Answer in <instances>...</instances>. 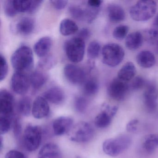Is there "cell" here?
<instances>
[{
    "instance_id": "2e32d148",
    "label": "cell",
    "mask_w": 158,
    "mask_h": 158,
    "mask_svg": "<svg viewBox=\"0 0 158 158\" xmlns=\"http://www.w3.org/2000/svg\"><path fill=\"white\" fill-rule=\"evenodd\" d=\"M43 98L48 101L54 104L62 103L65 98L63 90L57 86L52 87L47 89L43 94Z\"/></svg>"
},
{
    "instance_id": "8d00e7d4",
    "label": "cell",
    "mask_w": 158,
    "mask_h": 158,
    "mask_svg": "<svg viewBox=\"0 0 158 158\" xmlns=\"http://www.w3.org/2000/svg\"><path fill=\"white\" fill-rule=\"evenodd\" d=\"M100 10V8L91 7L88 5L85 8L86 19L85 21L88 23H91L96 19Z\"/></svg>"
},
{
    "instance_id": "4316f807",
    "label": "cell",
    "mask_w": 158,
    "mask_h": 158,
    "mask_svg": "<svg viewBox=\"0 0 158 158\" xmlns=\"http://www.w3.org/2000/svg\"><path fill=\"white\" fill-rule=\"evenodd\" d=\"M31 99L28 97H23L20 99L17 104L18 113L23 116H28L32 112Z\"/></svg>"
},
{
    "instance_id": "1f68e13d",
    "label": "cell",
    "mask_w": 158,
    "mask_h": 158,
    "mask_svg": "<svg viewBox=\"0 0 158 158\" xmlns=\"http://www.w3.org/2000/svg\"><path fill=\"white\" fill-rule=\"evenodd\" d=\"M56 60L51 55H47L42 57L38 62L39 68L42 70H49L52 68L56 64Z\"/></svg>"
},
{
    "instance_id": "5bb4252c",
    "label": "cell",
    "mask_w": 158,
    "mask_h": 158,
    "mask_svg": "<svg viewBox=\"0 0 158 158\" xmlns=\"http://www.w3.org/2000/svg\"><path fill=\"white\" fill-rule=\"evenodd\" d=\"M50 112V107L48 101L43 97H38L34 101L32 106V113L36 119L47 117Z\"/></svg>"
},
{
    "instance_id": "f546056e",
    "label": "cell",
    "mask_w": 158,
    "mask_h": 158,
    "mask_svg": "<svg viewBox=\"0 0 158 158\" xmlns=\"http://www.w3.org/2000/svg\"><path fill=\"white\" fill-rule=\"evenodd\" d=\"M144 38L149 44L158 46V27H153L144 31Z\"/></svg>"
},
{
    "instance_id": "6da1fadb",
    "label": "cell",
    "mask_w": 158,
    "mask_h": 158,
    "mask_svg": "<svg viewBox=\"0 0 158 158\" xmlns=\"http://www.w3.org/2000/svg\"><path fill=\"white\" fill-rule=\"evenodd\" d=\"M11 62L16 72L25 73L32 69L34 65L33 52L29 47L23 46L12 55Z\"/></svg>"
},
{
    "instance_id": "d6a6232c",
    "label": "cell",
    "mask_w": 158,
    "mask_h": 158,
    "mask_svg": "<svg viewBox=\"0 0 158 158\" xmlns=\"http://www.w3.org/2000/svg\"><path fill=\"white\" fill-rule=\"evenodd\" d=\"M101 51V46L97 41L90 42L87 48L88 57L90 60H94L98 57Z\"/></svg>"
},
{
    "instance_id": "c3c4849f",
    "label": "cell",
    "mask_w": 158,
    "mask_h": 158,
    "mask_svg": "<svg viewBox=\"0 0 158 158\" xmlns=\"http://www.w3.org/2000/svg\"><path fill=\"white\" fill-rule=\"evenodd\" d=\"M81 158V157H79V156H75V157H74V158Z\"/></svg>"
},
{
    "instance_id": "44dd1931",
    "label": "cell",
    "mask_w": 158,
    "mask_h": 158,
    "mask_svg": "<svg viewBox=\"0 0 158 158\" xmlns=\"http://www.w3.org/2000/svg\"><path fill=\"white\" fill-rule=\"evenodd\" d=\"M107 12L110 21L113 23H120L125 18L124 10L118 4H110L107 8Z\"/></svg>"
},
{
    "instance_id": "52a82bcc",
    "label": "cell",
    "mask_w": 158,
    "mask_h": 158,
    "mask_svg": "<svg viewBox=\"0 0 158 158\" xmlns=\"http://www.w3.org/2000/svg\"><path fill=\"white\" fill-rule=\"evenodd\" d=\"M85 48V40L78 37L69 40L64 44L66 56L73 63H79L83 60Z\"/></svg>"
},
{
    "instance_id": "7a4b0ae2",
    "label": "cell",
    "mask_w": 158,
    "mask_h": 158,
    "mask_svg": "<svg viewBox=\"0 0 158 158\" xmlns=\"http://www.w3.org/2000/svg\"><path fill=\"white\" fill-rule=\"evenodd\" d=\"M157 3L152 0L139 1L131 7L130 16L136 22H145L152 18L157 11Z\"/></svg>"
},
{
    "instance_id": "f1b7e54d",
    "label": "cell",
    "mask_w": 158,
    "mask_h": 158,
    "mask_svg": "<svg viewBox=\"0 0 158 158\" xmlns=\"http://www.w3.org/2000/svg\"><path fill=\"white\" fill-rule=\"evenodd\" d=\"M99 84L95 78H90L85 82L83 90L87 96H92L98 93Z\"/></svg>"
},
{
    "instance_id": "ab89813d",
    "label": "cell",
    "mask_w": 158,
    "mask_h": 158,
    "mask_svg": "<svg viewBox=\"0 0 158 158\" xmlns=\"http://www.w3.org/2000/svg\"><path fill=\"white\" fill-rule=\"evenodd\" d=\"M146 84V81L143 77L138 76L132 79L129 85L130 89L136 90L142 88Z\"/></svg>"
},
{
    "instance_id": "d590c367",
    "label": "cell",
    "mask_w": 158,
    "mask_h": 158,
    "mask_svg": "<svg viewBox=\"0 0 158 158\" xmlns=\"http://www.w3.org/2000/svg\"><path fill=\"white\" fill-rule=\"evenodd\" d=\"M11 117L0 115V134L1 135L9 132L11 126Z\"/></svg>"
},
{
    "instance_id": "d6986e66",
    "label": "cell",
    "mask_w": 158,
    "mask_h": 158,
    "mask_svg": "<svg viewBox=\"0 0 158 158\" xmlns=\"http://www.w3.org/2000/svg\"><path fill=\"white\" fill-rule=\"evenodd\" d=\"M137 63L143 68H151L156 63V58L154 54L149 51H142L137 55Z\"/></svg>"
},
{
    "instance_id": "f6af8a7d",
    "label": "cell",
    "mask_w": 158,
    "mask_h": 158,
    "mask_svg": "<svg viewBox=\"0 0 158 158\" xmlns=\"http://www.w3.org/2000/svg\"><path fill=\"white\" fill-rule=\"evenodd\" d=\"M90 32L88 29L86 28H83L79 31L78 33V37L82 39L83 40L88 38L90 36Z\"/></svg>"
},
{
    "instance_id": "836d02e7",
    "label": "cell",
    "mask_w": 158,
    "mask_h": 158,
    "mask_svg": "<svg viewBox=\"0 0 158 158\" xmlns=\"http://www.w3.org/2000/svg\"><path fill=\"white\" fill-rule=\"evenodd\" d=\"M128 30L129 27L127 26L124 25L118 26L114 29L113 36L117 40H123L127 35Z\"/></svg>"
},
{
    "instance_id": "8fae6325",
    "label": "cell",
    "mask_w": 158,
    "mask_h": 158,
    "mask_svg": "<svg viewBox=\"0 0 158 158\" xmlns=\"http://www.w3.org/2000/svg\"><path fill=\"white\" fill-rule=\"evenodd\" d=\"M30 85L29 77L25 73L16 72L13 75L11 79V86L16 94L22 95L26 94Z\"/></svg>"
},
{
    "instance_id": "7402d4cb",
    "label": "cell",
    "mask_w": 158,
    "mask_h": 158,
    "mask_svg": "<svg viewBox=\"0 0 158 158\" xmlns=\"http://www.w3.org/2000/svg\"><path fill=\"white\" fill-rule=\"evenodd\" d=\"M136 73V69L134 64L131 62H127L119 70L117 77L124 82H127L134 78Z\"/></svg>"
},
{
    "instance_id": "5b68a950",
    "label": "cell",
    "mask_w": 158,
    "mask_h": 158,
    "mask_svg": "<svg viewBox=\"0 0 158 158\" xmlns=\"http://www.w3.org/2000/svg\"><path fill=\"white\" fill-rule=\"evenodd\" d=\"M67 134L72 141L83 143L88 142L93 138L94 130L88 123L80 122L73 126Z\"/></svg>"
},
{
    "instance_id": "30bf717a",
    "label": "cell",
    "mask_w": 158,
    "mask_h": 158,
    "mask_svg": "<svg viewBox=\"0 0 158 158\" xmlns=\"http://www.w3.org/2000/svg\"><path fill=\"white\" fill-rule=\"evenodd\" d=\"M158 96V90L155 84L152 82L147 83L143 98L144 105L149 112L152 113L156 110Z\"/></svg>"
},
{
    "instance_id": "9a60e30c",
    "label": "cell",
    "mask_w": 158,
    "mask_h": 158,
    "mask_svg": "<svg viewBox=\"0 0 158 158\" xmlns=\"http://www.w3.org/2000/svg\"><path fill=\"white\" fill-rule=\"evenodd\" d=\"M73 120L68 116H60L55 119L52 123L54 135L60 136L68 133L73 126Z\"/></svg>"
},
{
    "instance_id": "8992f818",
    "label": "cell",
    "mask_w": 158,
    "mask_h": 158,
    "mask_svg": "<svg viewBox=\"0 0 158 158\" xmlns=\"http://www.w3.org/2000/svg\"><path fill=\"white\" fill-rule=\"evenodd\" d=\"M42 136V131L40 127L28 125L23 135V142L26 149L29 152L36 150L40 146Z\"/></svg>"
},
{
    "instance_id": "3957f363",
    "label": "cell",
    "mask_w": 158,
    "mask_h": 158,
    "mask_svg": "<svg viewBox=\"0 0 158 158\" xmlns=\"http://www.w3.org/2000/svg\"><path fill=\"white\" fill-rule=\"evenodd\" d=\"M132 139L126 135L109 139L103 142L102 149L107 155L116 157L125 151L131 146Z\"/></svg>"
},
{
    "instance_id": "ffe728a7",
    "label": "cell",
    "mask_w": 158,
    "mask_h": 158,
    "mask_svg": "<svg viewBox=\"0 0 158 158\" xmlns=\"http://www.w3.org/2000/svg\"><path fill=\"white\" fill-rule=\"evenodd\" d=\"M35 26V22L33 18L29 17H23L16 25V30L20 34L24 35L32 33Z\"/></svg>"
},
{
    "instance_id": "60d3db41",
    "label": "cell",
    "mask_w": 158,
    "mask_h": 158,
    "mask_svg": "<svg viewBox=\"0 0 158 158\" xmlns=\"http://www.w3.org/2000/svg\"><path fill=\"white\" fill-rule=\"evenodd\" d=\"M0 64H1L0 80L2 81L6 78L8 73V65L7 61L5 57L2 54L0 55Z\"/></svg>"
},
{
    "instance_id": "f35d334b",
    "label": "cell",
    "mask_w": 158,
    "mask_h": 158,
    "mask_svg": "<svg viewBox=\"0 0 158 158\" xmlns=\"http://www.w3.org/2000/svg\"><path fill=\"white\" fill-rule=\"evenodd\" d=\"M3 9L5 14L9 17H13L17 14L13 4V0L5 1L3 4Z\"/></svg>"
},
{
    "instance_id": "9c48e42d",
    "label": "cell",
    "mask_w": 158,
    "mask_h": 158,
    "mask_svg": "<svg viewBox=\"0 0 158 158\" xmlns=\"http://www.w3.org/2000/svg\"><path fill=\"white\" fill-rule=\"evenodd\" d=\"M64 73L65 78L73 85H81L85 82V72L77 65L71 64H66L64 69Z\"/></svg>"
},
{
    "instance_id": "ac0fdd59",
    "label": "cell",
    "mask_w": 158,
    "mask_h": 158,
    "mask_svg": "<svg viewBox=\"0 0 158 158\" xmlns=\"http://www.w3.org/2000/svg\"><path fill=\"white\" fill-rule=\"evenodd\" d=\"M59 146L53 143H48L40 149L37 158H61Z\"/></svg>"
},
{
    "instance_id": "e575fe53",
    "label": "cell",
    "mask_w": 158,
    "mask_h": 158,
    "mask_svg": "<svg viewBox=\"0 0 158 158\" xmlns=\"http://www.w3.org/2000/svg\"><path fill=\"white\" fill-rule=\"evenodd\" d=\"M88 106V101L85 97H77L75 99L74 107L77 112L84 113L85 112Z\"/></svg>"
},
{
    "instance_id": "e0dca14e",
    "label": "cell",
    "mask_w": 158,
    "mask_h": 158,
    "mask_svg": "<svg viewBox=\"0 0 158 158\" xmlns=\"http://www.w3.org/2000/svg\"><path fill=\"white\" fill-rule=\"evenodd\" d=\"M52 41L49 37L46 36L40 38L35 44L34 51L38 56L40 58L48 55L52 46Z\"/></svg>"
},
{
    "instance_id": "7bdbcfd3",
    "label": "cell",
    "mask_w": 158,
    "mask_h": 158,
    "mask_svg": "<svg viewBox=\"0 0 158 158\" xmlns=\"http://www.w3.org/2000/svg\"><path fill=\"white\" fill-rule=\"evenodd\" d=\"M50 2L56 10H61L66 7L68 2L64 0H53L51 1Z\"/></svg>"
},
{
    "instance_id": "bcb514c9",
    "label": "cell",
    "mask_w": 158,
    "mask_h": 158,
    "mask_svg": "<svg viewBox=\"0 0 158 158\" xmlns=\"http://www.w3.org/2000/svg\"><path fill=\"white\" fill-rule=\"evenodd\" d=\"M103 1L101 0H89L87 2L88 5L91 7L100 8Z\"/></svg>"
},
{
    "instance_id": "7c38bea8",
    "label": "cell",
    "mask_w": 158,
    "mask_h": 158,
    "mask_svg": "<svg viewBox=\"0 0 158 158\" xmlns=\"http://www.w3.org/2000/svg\"><path fill=\"white\" fill-rule=\"evenodd\" d=\"M15 99L12 94L5 89L0 91L1 115L11 117L13 115Z\"/></svg>"
},
{
    "instance_id": "603a6c76",
    "label": "cell",
    "mask_w": 158,
    "mask_h": 158,
    "mask_svg": "<svg viewBox=\"0 0 158 158\" xmlns=\"http://www.w3.org/2000/svg\"><path fill=\"white\" fill-rule=\"evenodd\" d=\"M143 39V35L140 32H133L128 35L126 38V47L129 50H136L142 46Z\"/></svg>"
},
{
    "instance_id": "cb8c5ba5",
    "label": "cell",
    "mask_w": 158,
    "mask_h": 158,
    "mask_svg": "<svg viewBox=\"0 0 158 158\" xmlns=\"http://www.w3.org/2000/svg\"><path fill=\"white\" fill-rule=\"evenodd\" d=\"M30 85L35 90H38L47 83L48 76L45 73L39 71H35L29 77Z\"/></svg>"
},
{
    "instance_id": "7dc6e473",
    "label": "cell",
    "mask_w": 158,
    "mask_h": 158,
    "mask_svg": "<svg viewBox=\"0 0 158 158\" xmlns=\"http://www.w3.org/2000/svg\"><path fill=\"white\" fill-rule=\"evenodd\" d=\"M153 27H158V15L156 16L155 20H154V22H153Z\"/></svg>"
},
{
    "instance_id": "b9f144b4",
    "label": "cell",
    "mask_w": 158,
    "mask_h": 158,
    "mask_svg": "<svg viewBox=\"0 0 158 158\" xmlns=\"http://www.w3.org/2000/svg\"><path fill=\"white\" fill-rule=\"evenodd\" d=\"M139 121L137 119H133L127 123L126 125V129L127 131L130 133H134L137 131Z\"/></svg>"
},
{
    "instance_id": "4fadbf2b",
    "label": "cell",
    "mask_w": 158,
    "mask_h": 158,
    "mask_svg": "<svg viewBox=\"0 0 158 158\" xmlns=\"http://www.w3.org/2000/svg\"><path fill=\"white\" fill-rule=\"evenodd\" d=\"M117 110V106H104L102 110L95 118L94 123L96 126L99 128L108 127L110 124L113 117L116 114Z\"/></svg>"
},
{
    "instance_id": "484cf974",
    "label": "cell",
    "mask_w": 158,
    "mask_h": 158,
    "mask_svg": "<svg viewBox=\"0 0 158 158\" xmlns=\"http://www.w3.org/2000/svg\"><path fill=\"white\" fill-rule=\"evenodd\" d=\"M13 4L18 13H33L34 0H13Z\"/></svg>"
},
{
    "instance_id": "277c9868",
    "label": "cell",
    "mask_w": 158,
    "mask_h": 158,
    "mask_svg": "<svg viewBox=\"0 0 158 158\" xmlns=\"http://www.w3.org/2000/svg\"><path fill=\"white\" fill-rule=\"evenodd\" d=\"M102 56L103 64L110 67H115L123 61L125 52L119 44L109 43L102 48Z\"/></svg>"
},
{
    "instance_id": "d4e9b609",
    "label": "cell",
    "mask_w": 158,
    "mask_h": 158,
    "mask_svg": "<svg viewBox=\"0 0 158 158\" xmlns=\"http://www.w3.org/2000/svg\"><path fill=\"white\" fill-rule=\"evenodd\" d=\"M78 30L77 25L71 19H64L60 24V31L63 35L69 36L73 35Z\"/></svg>"
},
{
    "instance_id": "4dcf8cb0",
    "label": "cell",
    "mask_w": 158,
    "mask_h": 158,
    "mask_svg": "<svg viewBox=\"0 0 158 158\" xmlns=\"http://www.w3.org/2000/svg\"><path fill=\"white\" fill-rule=\"evenodd\" d=\"M69 12L72 17L78 21H85V9L77 5H73L70 6Z\"/></svg>"
},
{
    "instance_id": "74e56055",
    "label": "cell",
    "mask_w": 158,
    "mask_h": 158,
    "mask_svg": "<svg viewBox=\"0 0 158 158\" xmlns=\"http://www.w3.org/2000/svg\"><path fill=\"white\" fill-rule=\"evenodd\" d=\"M12 121V129L14 135L17 139H20L22 133V124L21 118L16 115L14 116Z\"/></svg>"
},
{
    "instance_id": "ee69618b",
    "label": "cell",
    "mask_w": 158,
    "mask_h": 158,
    "mask_svg": "<svg viewBox=\"0 0 158 158\" xmlns=\"http://www.w3.org/2000/svg\"><path fill=\"white\" fill-rule=\"evenodd\" d=\"M5 158H26L23 153L17 150H11L6 153Z\"/></svg>"
},
{
    "instance_id": "ba28073f",
    "label": "cell",
    "mask_w": 158,
    "mask_h": 158,
    "mask_svg": "<svg viewBox=\"0 0 158 158\" xmlns=\"http://www.w3.org/2000/svg\"><path fill=\"white\" fill-rule=\"evenodd\" d=\"M129 84L119 79L114 78L110 82L107 88V92L110 98L118 101L125 99L130 90Z\"/></svg>"
},
{
    "instance_id": "83f0119b",
    "label": "cell",
    "mask_w": 158,
    "mask_h": 158,
    "mask_svg": "<svg viewBox=\"0 0 158 158\" xmlns=\"http://www.w3.org/2000/svg\"><path fill=\"white\" fill-rule=\"evenodd\" d=\"M143 147L148 152H152L158 148V134H150L145 137Z\"/></svg>"
}]
</instances>
